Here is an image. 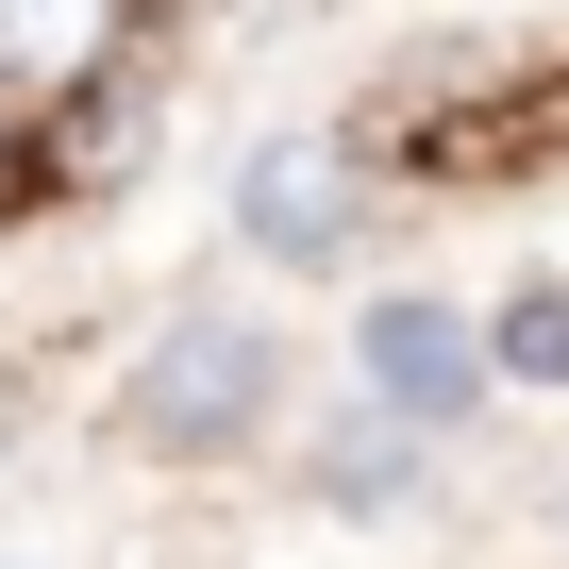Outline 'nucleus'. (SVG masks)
I'll return each instance as SVG.
<instances>
[{
    "mask_svg": "<svg viewBox=\"0 0 569 569\" xmlns=\"http://www.w3.org/2000/svg\"><path fill=\"white\" fill-rule=\"evenodd\" d=\"M0 118H18V101H0Z\"/></svg>",
    "mask_w": 569,
    "mask_h": 569,
    "instance_id": "6e6552de",
    "label": "nucleus"
},
{
    "mask_svg": "<svg viewBox=\"0 0 569 569\" xmlns=\"http://www.w3.org/2000/svg\"><path fill=\"white\" fill-rule=\"evenodd\" d=\"M486 369H502V386H569V284H552V268H536V284H502Z\"/></svg>",
    "mask_w": 569,
    "mask_h": 569,
    "instance_id": "39448f33",
    "label": "nucleus"
},
{
    "mask_svg": "<svg viewBox=\"0 0 569 569\" xmlns=\"http://www.w3.org/2000/svg\"><path fill=\"white\" fill-rule=\"evenodd\" d=\"M419 452H436V436H402V419H352V436H319V486H336V502H386V486H419Z\"/></svg>",
    "mask_w": 569,
    "mask_h": 569,
    "instance_id": "423d86ee",
    "label": "nucleus"
},
{
    "mask_svg": "<svg viewBox=\"0 0 569 569\" xmlns=\"http://www.w3.org/2000/svg\"><path fill=\"white\" fill-rule=\"evenodd\" d=\"M552 536H569V486H552Z\"/></svg>",
    "mask_w": 569,
    "mask_h": 569,
    "instance_id": "0eeeda50",
    "label": "nucleus"
},
{
    "mask_svg": "<svg viewBox=\"0 0 569 569\" xmlns=\"http://www.w3.org/2000/svg\"><path fill=\"white\" fill-rule=\"evenodd\" d=\"M352 201H369V168L319 118H284V134L234 151V251H268V268H336L352 251Z\"/></svg>",
    "mask_w": 569,
    "mask_h": 569,
    "instance_id": "7ed1b4c3",
    "label": "nucleus"
},
{
    "mask_svg": "<svg viewBox=\"0 0 569 569\" xmlns=\"http://www.w3.org/2000/svg\"><path fill=\"white\" fill-rule=\"evenodd\" d=\"M268 419H284V336L234 319V302H168L151 352H134V386H118V452H151V469H234Z\"/></svg>",
    "mask_w": 569,
    "mask_h": 569,
    "instance_id": "f257e3e1",
    "label": "nucleus"
},
{
    "mask_svg": "<svg viewBox=\"0 0 569 569\" xmlns=\"http://www.w3.org/2000/svg\"><path fill=\"white\" fill-rule=\"evenodd\" d=\"M486 319H452L436 284H386V302L352 319V402L369 419H402V436H452V419H486Z\"/></svg>",
    "mask_w": 569,
    "mask_h": 569,
    "instance_id": "f03ea898",
    "label": "nucleus"
},
{
    "mask_svg": "<svg viewBox=\"0 0 569 569\" xmlns=\"http://www.w3.org/2000/svg\"><path fill=\"white\" fill-rule=\"evenodd\" d=\"M118 34H134V0H0V101H84L101 68H118Z\"/></svg>",
    "mask_w": 569,
    "mask_h": 569,
    "instance_id": "20e7f679",
    "label": "nucleus"
}]
</instances>
